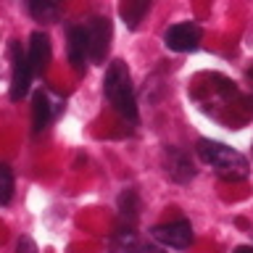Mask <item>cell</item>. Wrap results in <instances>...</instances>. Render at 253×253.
<instances>
[{
  "label": "cell",
  "mask_w": 253,
  "mask_h": 253,
  "mask_svg": "<svg viewBox=\"0 0 253 253\" xmlns=\"http://www.w3.org/2000/svg\"><path fill=\"white\" fill-rule=\"evenodd\" d=\"M166 174L174 179V182H190L195 177V169L190 164V158L177 148H169L166 150Z\"/></svg>",
  "instance_id": "ba28073f"
},
{
  "label": "cell",
  "mask_w": 253,
  "mask_h": 253,
  "mask_svg": "<svg viewBox=\"0 0 253 253\" xmlns=\"http://www.w3.org/2000/svg\"><path fill=\"white\" fill-rule=\"evenodd\" d=\"M232 253H253V245H237Z\"/></svg>",
  "instance_id": "e0dca14e"
},
{
  "label": "cell",
  "mask_w": 253,
  "mask_h": 253,
  "mask_svg": "<svg viewBox=\"0 0 253 253\" xmlns=\"http://www.w3.org/2000/svg\"><path fill=\"white\" fill-rule=\"evenodd\" d=\"M164 45L174 53H193L201 45V27L193 21H182V24H171L164 32Z\"/></svg>",
  "instance_id": "3957f363"
},
{
  "label": "cell",
  "mask_w": 253,
  "mask_h": 253,
  "mask_svg": "<svg viewBox=\"0 0 253 253\" xmlns=\"http://www.w3.org/2000/svg\"><path fill=\"white\" fill-rule=\"evenodd\" d=\"M11 58H13V74H11V100L19 103L24 95L29 92V84H32V66L27 61V53L21 50L19 42L11 45Z\"/></svg>",
  "instance_id": "5b68a950"
},
{
  "label": "cell",
  "mask_w": 253,
  "mask_h": 253,
  "mask_svg": "<svg viewBox=\"0 0 253 253\" xmlns=\"http://www.w3.org/2000/svg\"><path fill=\"white\" fill-rule=\"evenodd\" d=\"M16 253H37L35 243L29 240V237H24V240H19V248H16Z\"/></svg>",
  "instance_id": "9a60e30c"
},
{
  "label": "cell",
  "mask_w": 253,
  "mask_h": 253,
  "mask_svg": "<svg viewBox=\"0 0 253 253\" xmlns=\"http://www.w3.org/2000/svg\"><path fill=\"white\" fill-rule=\"evenodd\" d=\"M87 58H90V53H87V32L84 27H71L69 29V63L77 71H84Z\"/></svg>",
  "instance_id": "9c48e42d"
},
{
  "label": "cell",
  "mask_w": 253,
  "mask_h": 253,
  "mask_svg": "<svg viewBox=\"0 0 253 253\" xmlns=\"http://www.w3.org/2000/svg\"><path fill=\"white\" fill-rule=\"evenodd\" d=\"M27 61L32 66V74H45L47 63H50V37L45 32H32Z\"/></svg>",
  "instance_id": "52a82bcc"
},
{
  "label": "cell",
  "mask_w": 253,
  "mask_h": 253,
  "mask_svg": "<svg viewBox=\"0 0 253 253\" xmlns=\"http://www.w3.org/2000/svg\"><path fill=\"white\" fill-rule=\"evenodd\" d=\"M103 92H106L108 103L114 106V111L126 122H137V100H134V90H132V77L124 61H114L106 69L103 77Z\"/></svg>",
  "instance_id": "7a4b0ae2"
},
{
  "label": "cell",
  "mask_w": 253,
  "mask_h": 253,
  "mask_svg": "<svg viewBox=\"0 0 253 253\" xmlns=\"http://www.w3.org/2000/svg\"><path fill=\"white\" fill-rule=\"evenodd\" d=\"M47 122H50V100L42 90H37L32 98V132L40 134L47 126Z\"/></svg>",
  "instance_id": "30bf717a"
},
{
  "label": "cell",
  "mask_w": 253,
  "mask_h": 253,
  "mask_svg": "<svg viewBox=\"0 0 253 253\" xmlns=\"http://www.w3.org/2000/svg\"><path fill=\"white\" fill-rule=\"evenodd\" d=\"M119 211H122V219H129V224H134L137 219V195L132 190H124L122 198H119Z\"/></svg>",
  "instance_id": "4fadbf2b"
},
{
  "label": "cell",
  "mask_w": 253,
  "mask_h": 253,
  "mask_svg": "<svg viewBox=\"0 0 253 253\" xmlns=\"http://www.w3.org/2000/svg\"><path fill=\"white\" fill-rule=\"evenodd\" d=\"M13 198V171L0 164V206H8Z\"/></svg>",
  "instance_id": "5bb4252c"
},
{
  "label": "cell",
  "mask_w": 253,
  "mask_h": 253,
  "mask_svg": "<svg viewBox=\"0 0 253 253\" xmlns=\"http://www.w3.org/2000/svg\"><path fill=\"white\" fill-rule=\"evenodd\" d=\"M153 237L166 248H187L193 243V227H190L187 219H177V221H169V224H158L153 227Z\"/></svg>",
  "instance_id": "8992f818"
},
{
  "label": "cell",
  "mask_w": 253,
  "mask_h": 253,
  "mask_svg": "<svg viewBox=\"0 0 253 253\" xmlns=\"http://www.w3.org/2000/svg\"><path fill=\"white\" fill-rule=\"evenodd\" d=\"M84 32H87V53H90V61L103 63L108 47H111V21L103 19V16H95L84 27Z\"/></svg>",
  "instance_id": "277c9868"
},
{
  "label": "cell",
  "mask_w": 253,
  "mask_h": 253,
  "mask_svg": "<svg viewBox=\"0 0 253 253\" xmlns=\"http://www.w3.org/2000/svg\"><path fill=\"white\" fill-rule=\"evenodd\" d=\"M137 253H166L164 248H156V245H148V248H140Z\"/></svg>",
  "instance_id": "2e32d148"
},
{
  "label": "cell",
  "mask_w": 253,
  "mask_h": 253,
  "mask_svg": "<svg viewBox=\"0 0 253 253\" xmlns=\"http://www.w3.org/2000/svg\"><path fill=\"white\" fill-rule=\"evenodd\" d=\"M148 8H150V0H124L122 8H119V16L129 29H137V24L148 13Z\"/></svg>",
  "instance_id": "8fae6325"
},
{
  "label": "cell",
  "mask_w": 253,
  "mask_h": 253,
  "mask_svg": "<svg viewBox=\"0 0 253 253\" xmlns=\"http://www.w3.org/2000/svg\"><path fill=\"white\" fill-rule=\"evenodd\" d=\"M27 8L40 21H53L58 16V0H27Z\"/></svg>",
  "instance_id": "7c38bea8"
},
{
  "label": "cell",
  "mask_w": 253,
  "mask_h": 253,
  "mask_svg": "<svg viewBox=\"0 0 253 253\" xmlns=\"http://www.w3.org/2000/svg\"><path fill=\"white\" fill-rule=\"evenodd\" d=\"M198 156H201L203 164H209L211 169L227 182H240V179L248 177V158L243 153H237L235 148L219 142V140L201 137L198 140Z\"/></svg>",
  "instance_id": "6da1fadb"
}]
</instances>
